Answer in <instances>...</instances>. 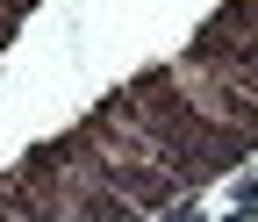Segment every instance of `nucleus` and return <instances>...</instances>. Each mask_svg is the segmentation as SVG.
<instances>
[{
  "label": "nucleus",
  "instance_id": "nucleus-1",
  "mask_svg": "<svg viewBox=\"0 0 258 222\" xmlns=\"http://www.w3.org/2000/svg\"><path fill=\"white\" fill-rule=\"evenodd\" d=\"M108 108H115V115H122V122H129V129H137L158 158H165V165H172L186 186L222 179V172H237V165H244V151L222 136V129L186 101L179 86H172L165 65H151V72H137V79H122V86L108 93Z\"/></svg>",
  "mask_w": 258,
  "mask_h": 222
}]
</instances>
